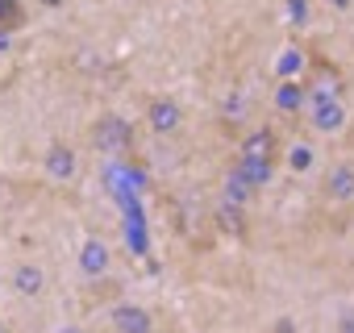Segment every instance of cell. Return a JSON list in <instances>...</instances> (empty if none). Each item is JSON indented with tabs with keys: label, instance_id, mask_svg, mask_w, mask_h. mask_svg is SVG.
Instances as JSON below:
<instances>
[{
	"label": "cell",
	"instance_id": "cell-1",
	"mask_svg": "<svg viewBox=\"0 0 354 333\" xmlns=\"http://www.w3.org/2000/svg\"><path fill=\"white\" fill-rule=\"evenodd\" d=\"M279 154H283L279 129H275V125H254V129L242 133V142H238V180H246L250 188H254V184H267L271 171L279 166Z\"/></svg>",
	"mask_w": 354,
	"mask_h": 333
},
{
	"label": "cell",
	"instance_id": "cell-6",
	"mask_svg": "<svg viewBox=\"0 0 354 333\" xmlns=\"http://www.w3.org/2000/svg\"><path fill=\"white\" fill-rule=\"evenodd\" d=\"M304 96H308V84H283L279 88V108L283 113H300L304 108Z\"/></svg>",
	"mask_w": 354,
	"mask_h": 333
},
{
	"label": "cell",
	"instance_id": "cell-7",
	"mask_svg": "<svg viewBox=\"0 0 354 333\" xmlns=\"http://www.w3.org/2000/svg\"><path fill=\"white\" fill-rule=\"evenodd\" d=\"M17 287H30V292H38V287H42V271H38V267H21V275H17Z\"/></svg>",
	"mask_w": 354,
	"mask_h": 333
},
{
	"label": "cell",
	"instance_id": "cell-9",
	"mask_svg": "<svg viewBox=\"0 0 354 333\" xmlns=\"http://www.w3.org/2000/svg\"><path fill=\"white\" fill-rule=\"evenodd\" d=\"M333 5H337V9H350V0H333Z\"/></svg>",
	"mask_w": 354,
	"mask_h": 333
},
{
	"label": "cell",
	"instance_id": "cell-10",
	"mask_svg": "<svg viewBox=\"0 0 354 333\" xmlns=\"http://www.w3.org/2000/svg\"><path fill=\"white\" fill-rule=\"evenodd\" d=\"M42 5H63V0H42Z\"/></svg>",
	"mask_w": 354,
	"mask_h": 333
},
{
	"label": "cell",
	"instance_id": "cell-4",
	"mask_svg": "<svg viewBox=\"0 0 354 333\" xmlns=\"http://www.w3.org/2000/svg\"><path fill=\"white\" fill-rule=\"evenodd\" d=\"M113 333H158V325H154V316L142 308V304H117L113 308Z\"/></svg>",
	"mask_w": 354,
	"mask_h": 333
},
{
	"label": "cell",
	"instance_id": "cell-8",
	"mask_svg": "<svg viewBox=\"0 0 354 333\" xmlns=\"http://www.w3.org/2000/svg\"><path fill=\"white\" fill-rule=\"evenodd\" d=\"M59 333H88V329H80V325H67V329H59Z\"/></svg>",
	"mask_w": 354,
	"mask_h": 333
},
{
	"label": "cell",
	"instance_id": "cell-3",
	"mask_svg": "<svg viewBox=\"0 0 354 333\" xmlns=\"http://www.w3.org/2000/svg\"><path fill=\"white\" fill-rule=\"evenodd\" d=\"M321 192L333 204H350L354 200V162H333L325 171V180H321Z\"/></svg>",
	"mask_w": 354,
	"mask_h": 333
},
{
	"label": "cell",
	"instance_id": "cell-11",
	"mask_svg": "<svg viewBox=\"0 0 354 333\" xmlns=\"http://www.w3.org/2000/svg\"><path fill=\"white\" fill-rule=\"evenodd\" d=\"M0 333H9V325H5V321H0Z\"/></svg>",
	"mask_w": 354,
	"mask_h": 333
},
{
	"label": "cell",
	"instance_id": "cell-2",
	"mask_svg": "<svg viewBox=\"0 0 354 333\" xmlns=\"http://www.w3.org/2000/svg\"><path fill=\"white\" fill-rule=\"evenodd\" d=\"M92 142H96V150H104V154H129V150H133V125H129L125 117H117V113H104V117H96V125H92Z\"/></svg>",
	"mask_w": 354,
	"mask_h": 333
},
{
	"label": "cell",
	"instance_id": "cell-5",
	"mask_svg": "<svg viewBox=\"0 0 354 333\" xmlns=\"http://www.w3.org/2000/svg\"><path fill=\"white\" fill-rule=\"evenodd\" d=\"M150 125H154L158 133H175V129H180V104L167 100V96L150 100Z\"/></svg>",
	"mask_w": 354,
	"mask_h": 333
}]
</instances>
